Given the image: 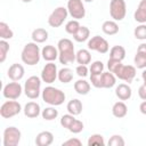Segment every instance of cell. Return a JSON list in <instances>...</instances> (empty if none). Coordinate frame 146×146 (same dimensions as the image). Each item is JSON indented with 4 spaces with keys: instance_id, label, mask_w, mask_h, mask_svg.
Listing matches in <instances>:
<instances>
[{
    "instance_id": "1",
    "label": "cell",
    "mask_w": 146,
    "mask_h": 146,
    "mask_svg": "<svg viewBox=\"0 0 146 146\" xmlns=\"http://www.w3.org/2000/svg\"><path fill=\"white\" fill-rule=\"evenodd\" d=\"M57 49H58V60L63 65L71 64L75 60L76 52L74 51V44L72 40L67 38H63L58 41L57 43Z\"/></svg>"
},
{
    "instance_id": "2",
    "label": "cell",
    "mask_w": 146,
    "mask_h": 146,
    "mask_svg": "<svg viewBox=\"0 0 146 146\" xmlns=\"http://www.w3.org/2000/svg\"><path fill=\"white\" fill-rule=\"evenodd\" d=\"M21 58L22 62L29 66H33L36 65L40 62L41 58V51L40 48L38 46V43L35 42H27L21 54Z\"/></svg>"
},
{
    "instance_id": "3",
    "label": "cell",
    "mask_w": 146,
    "mask_h": 146,
    "mask_svg": "<svg viewBox=\"0 0 146 146\" xmlns=\"http://www.w3.org/2000/svg\"><path fill=\"white\" fill-rule=\"evenodd\" d=\"M41 96H42V100L46 104H49L51 106H59L64 103L66 96L64 94V91H62L58 88L48 86L46 87L42 91H41Z\"/></svg>"
},
{
    "instance_id": "4",
    "label": "cell",
    "mask_w": 146,
    "mask_h": 146,
    "mask_svg": "<svg viewBox=\"0 0 146 146\" xmlns=\"http://www.w3.org/2000/svg\"><path fill=\"white\" fill-rule=\"evenodd\" d=\"M41 92V79L36 75L27 78L24 84V94L30 99H36Z\"/></svg>"
},
{
    "instance_id": "5",
    "label": "cell",
    "mask_w": 146,
    "mask_h": 146,
    "mask_svg": "<svg viewBox=\"0 0 146 146\" xmlns=\"http://www.w3.org/2000/svg\"><path fill=\"white\" fill-rule=\"evenodd\" d=\"M22 111V106L18 102L14 100V99H9L6 100L1 107H0V115L3 119H10L16 116L17 114H19Z\"/></svg>"
},
{
    "instance_id": "6",
    "label": "cell",
    "mask_w": 146,
    "mask_h": 146,
    "mask_svg": "<svg viewBox=\"0 0 146 146\" xmlns=\"http://www.w3.org/2000/svg\"><path fill=\"white\" fill-rule=\"evenodd\" d=\"M22 132L16 127H7L3 130V146H17L21 141Z\"/></svg>"
},
{
    "instance_id": "7",
    "label": "cell",
    "mask_w": 146,
    "mask_h": 146,
    "mask_svg": "<svg viewBox=\"0 0 146 146\" xmlns=\"http://www.w3.org/2000/svg\"><path fill=\"white\" fill-rule=\"evenodd\" d=\"M127 14V3L124 0H111L110 15L113 21H122Z\"/></svg>"
},
{
    "instance_id": "8",
    "label": "cell",
    "mask_w": 146,
    "mask_h": 146,
    "mask_svg": "<svg viewBox=\"0 0 146 146\" xmlns=\"http://www.w3.org/2000/svg\"><path fill=\"white\" fill-rule=\"evenodd\" d=\"M68 16L67 8L65 7H57L48 17V24L51 27H59L66 21Z\"/></svg>"
},
{
    "instance_id": "9",
    "label": "cell",
    "mask_w": 146,
    "mask_h": 146,
    "mask_svg": "<svg viewBox=\"0 0 146 146\" xmlns=\"http://www.w3.org/2000/svg\"><path fill=\"white\" fill-rule=\"evenodd\" d=\"M67 11L73 19H81L86 16V8L82 0H68L67 1Z\"/></svg>"
},
{
    "instance_id": "10",
    "label": "cell",
    "mask_w": 146,
    "mask_h": 146,
    "mask_svg": "<svg viewBox=\"0 0 146 146\" xmlns=\"http://www.w3.org/2000/svg\"><path fill=\"white\" fill-rule=\"evenodd\" d=\"M87 46L89 50H94L99 54H106L110 50V44L107 40L99 35H95L91 39H89Z\"/></svg>"
},
{
    "instance_id": "11",
    "label": "cell",
    "mask_w": 146,
    "mask_h": 146,
    "mask_svg": "<svg viewBox=\"0 0 146 146\" xmlns=\"http://www.w3.org/2000/svg\"><path fill=\"white\" fill-rule=\"evenodd\" d=\"M24 91V89L22 88L21 83L18 81H13V82H9L7 83L3 89H2V95L5 98L7 99H18L22 95V92Z\"/></svg>"
},
{
    "instance_id": "12",
    "label": "cell",
    "mask_w": 146,
    "mask_h": 146,
    "mask_svg": "<svg viewBox=\"0 0 146 146\" xmlns=\"http://www.w3.org/2000/svg\"><path fill=\"white\" fill-rule=\"evenodd\" d=\"M115 76L124 82H132V80L136 76V66L132 65H123L121 64L119 66V68L115 71Z\"/></svg>"
},
{
    "instance_id": "13",
    "label": "cell",
    "mask_w": 146,
    "mask_h": 146,
    "mask_svg": "<svg viewBox=\"0 0 146 146\" xmlns=\"http://www.w3.org/2000/svg\"><path fill=\"white\" fill-rule=\"evenodd\" d=\"M57 78H58V71L56 64L52 62H48L41 71V80L48 84H51L52 82H55Z\"/></svg>"
},
{
    "instance_id": "14",
    "label": "cell",
    "mask_w": 146,
    "mask_h": 146,
    "mask_svg": "<svg viewBox=\"0 0 146 146\" xmlns=\"http://www.w3.org/2000/svg\"><path fill=\"white\" fill-rule=\"evenodd\" d=\"M136 68H146V43H140L137 48V52L133 57Z\"/></svg>"
},
{
    "instance_id": "15",
    "label": "cell",
    "mask_w": 146,
    "mask_h": 146,
    "mask_svg": "<svg viewBox=\"0 0 146 146\" xmlns=\"http://www.w3.org/2000/svg\"><path fill=\"white\" fill-rule=\"evenodd\" d=\"M25 74V70L23 67V65L18 64V63H15V64H11L8 68V72H7V75L8 78L11 80V81H19L23 79Z\"/></svg>"
},
{
    "instance_id": "16",
    "label": "cell",
    "mask_w": 146,
    "mask_h": 146,
    "mask_svg": "<svg viewBox=\"0 0 146 146\" xmlns=\"http://www.w3.org/2000/svg\"><path fill=\"white\" fill-rule=\"evenodd\" d=\"M23 112H24L25 116H27L30 119H34V117H38L41 114V107L35 102H29V103L25 104V106L23 108Z\"/></svg>"
},
{
    "instance_id": "17",
    "label": "cell",
    "mask_w": 146,
    "mask_h": 146,
    "mask_svg": "<svg viewBox=\"0 0 146 146\" xmlns=\"http://www.w3.org/2000/svg\"><path fill=\"white\" fill-rule=\"evenodd\" d=\"M58 49L55 48L52 44H48L44 46L41 50V57L46 60V62H54L58 58Z\"/></svg>"
},
{
    "instance_id": "18",
    "label": "cell",
    "mask_w": 146,
    "mask_h": 146,
    "mask_svg": "<svg viewBox=\"0 0 146 146\" xmlns=\"http://www.w3.org/2000/svg\"><path fill=\"white\" fill-rule=\"evenodd\" d=\"M131 95H132V90L130 86L127 83H120L115 88V96L120 100H128L131 98Z\"/></svg>"
},
{
    "instance_id": "19",
    "label": "cell",
    "mask_w": 146,
    "mask_h": 146,
    "mask_svg": "<svg viewBox=\"0 0 146 146\" xmlns=\"http://www.w3.org/2000/svg\"><path fill=\"white\" fill-rule=\"evenodd\" d=\"M54 141V135L50 131H41L35 137L36 146H49Z\"/></svg>"
},
{
    "instance_id": "20",
    "label": "cell",
    "mask_w": 146,
    "mask_h": 146,
    "mask_svg": "<svg viewBox=\"0 0 146 146\" xmlns=\"http://www.w3.org/2000/svg\"><path fill=\"white\" fill-rule=\"evenodd\" d=\"M100 81H102V88L110 89L113 88L116 83V76L112 72H103L100 74Z\"/></svg>"
},
{
    "instance_id": "21",
    "label": "cell",
    "mask_w": 146,
    "mask_h": 146,
    "mask_svg": "<svg viewBox=\"0 0 146 146\" xmlns=\"http://www.w3.org/2000/svg\"><path fill=\"white\" fill-rule=\"evenodd\" d=\"M133 18L136 22H138L140 24L146 23V0H140V2L138 3V7L133 14Z\"/></svg>"
},
{
    "instance_id": "22",
    "label": "cell",
    "mask_w": 146,
    "mask_h": 146,
    "mask_svg": "<svg viewBox=\"0 0 146 146\" xmlns=\"http://www.w3.org/2000/svg\"><path fill=\"white\" fill-rule=\"evenodd\" d=\"M82 108H83L82 103H81V100L78 99V98H73V99H71V100L67 103V105H66V110H67V112H68L70 114L74 115V116L80 115L81 112H82Z\"/></svg>"
},
{
    "instance_id": "23",
    "label": "cell",
    "mask_w": 146,
    "mask_h": 146,
    "mask_svg": "<svg viewBox=\"0 0 146 146\" xmlns=\"http://www.w3.org/2000/svg\"><path fill=\"white\" fill-rule=\"evenodd\" d=\"M31 38H32L33 42H35V43H43L48 40V31L42 27H38V29L33 30Z\"/></svg>"
},
{
    "instance_id": "24",
    "label": "cell",
    "mask_w": 146,
    "mask_h": 146,
    "mask_svg": "<svg viewBox=\"0 0 146 146\" xmlns=\"http://www.w3.org/2000/svg\"><path fill=\"white\" fill-rule=\"evenodd\" d=\"M75 60L79 65H88L91 63V54L88 49H80L76 52Z\"/></svg>"
},
{
    "instance_id": "25",
    "label": "cell",
    "mask_w": 146,
    "mask_h": 146,
    "mask_svg": "<svg viewBox=\"0 0 146 146\" xmlns=\"http://www.w3.org/2000/svg\"><path fill=\"white\" fill-rule=\"evenodd\" d=\"M74 90L76 94H79L81 96H86L90 91V83L88 81H86L84 79H80L74 82Z\"/></svg>"
},
{
    "instance_id": "26",
    "label": "cell",
    "mask_w": 146,
    "mask_h": 146,
    "mask_svg": "<svg viewBox=\"0 0 146 146\" xmlns=\"http://www.w3.org/2000/svg\"><path fill=\"white\" fill-rule=\"evenodd\" d=\"M127 113H128V106L123 102H116L112 107V114L117 119L124 117Z\"/></svg>"
},
{
    "instance_id": "27",
    "label": "cell",
    "mask_w": 146,
    "mask_h": 146,
    "mask_svg": "<svg viewBox=\"0 0 146 146\" xmlns=\"http://www.w3.org/2000/svg\"><path fill=\"white\" fill-rule=\"evenodd\" d=\"M102 31L106 35H114L119 32V25L116 21H105L102 25Z\"/></svg>"
},
{
    "instance_id": "28",
    "label": "cell",
    "mask_w": 146,
    "mask_h": 146,
    "mask_svg": "<svg viewBox=\"0 0 146 146\" xmlns=\"http://www.w3.org/2000/svg\"><path fill=\"white\" fill-rule=\"evenodd\" d=\"M110 58L117 59V60H123L125 58V49L122 46H113L110 50Z\"/></svg>"
},
{
    "instance_id": "29",
    "label": "cell",
    "mask_w": 146,
    "mask_h": 146,
    "mask_svg": "<svg viewBox=\"0 0 146 146\" xmlns=\"http://www.w3.org/2000/svg\"><path fill=\"white\" fill-rule=\"evenodd\" d=\"M62 83H68L73 80V71L68 67H63L58 71V78Z\"/></svg>"
},
{
    "instance_id": "30",
    "label": "cell",
    "mask_w": 146,
    "mask_h": 146,
    "mask_svg": "<svg viewBox=\"0 0 146 146\" xmlns=\"http://www.w3.org/2000/svg\"><path fill=\"white\" fill-rule=\"evenodd\" d=\"M89 36H90V30L87 26H80L78 32L73 35V38L76 42H84L89 39Z\"/></svg>"
},
{
    "instance_id": "31",
    "label": "cell",
    "mask_w": 146,
    "mask_h": 146,
    "mask_svg": "<svg viewBox=\"0 0 146 146\" xmlns=\"http://www.w3.org/2000/svg\"><path fill=\"white\" fill-rule=\"evenodd\" d=\"M41 116L46 121H52V120H55L58 116V111L55 108V106H51L50 105L49 107H46V108L42 110Z\"/></svg>"
},
{
    "instance_id": "32",
    "label": "cell",
    "mask_w": 146,
    "mask_h": 146,
    "mask_svg": "<svg viewBox=\"0 0 146 146\" xmlns=\"http://www.w3.org/2000/svg\"><path fill=\"white\" fill-rule=\"evenodd\" d=\"M13 36H14V32L9 27V25L5 22H0V38L3 40H9Z\"/></svg>"
},
{
    "instance_id": "33",
    "label": "cell",
    "mask_w": 146,
    "mask_h": 146,
    "mask_svg": "<svg viewBox=\"0 0 146 146\" xmlns=\"http://www.w3.org/2000/svg\"><path fill=\"white\" fill-rule=\"evenodd\" d=\"M80 23H79V21L78 19H71V21H68L67 23H66V25H65V31L68 33V34H72V35H74L76 32H78V30L80 29Z\"/></svg>"
},
{
    "instance_id": "34",
    "label": "cell",
    "mask_w": 146,
    "mask_h": 146,
    "mask_svg": "<svg viewBox=\"0 0 146 146\" xmlns=\"http://www.w3.org/2000/svg\"><path fill=\"white\" fill-rule=\"evenodd\" d=\"M88 146H95V145H99V146H104L105 145V140H104V137L99 133H94L91 135L89 138H88V141H87Z\"/></svg>"
},
{
    "instance_id": "35",
    "label": "cell",
    "mask_w": 146,
    "mask_h": 146,
    "mask_svg": "<svg viewBox=\"0 0 146 146\" xmlns=\"http://www.w3.org/2000/svg\"><path fill=\"white\" fill-rule=\"evenodd\" d=\"M9 49H10V47H9V43L7 42V40L1 39L0 40V63H3L6 60Z\"/></svg>"
},
{
    "instance_id": "36",
    "label": "cell",
    "mask_w": 146,
    "mask_h": 146,
    "mask_svg": "<svg viewBox=\"0 0 146 146\" xmlns=\"http://www.w3.org/2000/svg\"><path fill=\"white\" fill-rule=\"evenodd\" d=\"M133 35L137 40H146V24H140L133 30Z\"/></svg>"
},
{
    "instance_id": "37",
    "label": "cell",
    "mask_w": 146,
    "mask_h": 146,
    "mask_svg": "<svg viewBox=\"0 0 146 146\" xmlns=\"http://www.w3.org/2000/svg\"><path fill=\"white\" fill-rule=\"evenodd\" d=\"M89 71L91 74H102L104 72V63L102 60H95L91 63Z\"/></svg>"
},
{
    "instance_id": "38",
    "label": "cell",
    "mask_w": 146,
    "mask_h": 146,
    "mask_svg": "<svg viewBox=\"0 0 146 146\" xmlns=\"http://www.w3.org/2000/svg\"><path fill=\"white\" fill-rule=\"evenodd\" d=\"M74 120H75V117H74V115H72V114H64L62 117H60V125L63 127V128H65V129H67L68 130V128L71 127V124L74 122Z\"/></svg>"
},
{
    "instance_id": "39",
    "label": "cell",
    "mask_w": 146,
    "mask_h": 146,
    "mask_svg": "<svg viewBox=\"0 0 146 146\" xmlns=\"http://www.w3.org/2000/svg\"><path fill=\"white\" fill-rule=\"evenodd\" d=\"M83 129H84L83 122L80 121V120H78V119H75L74 122H73V123L71 124V127L68 128V130H70L72 133H80Z\"/></svg>"
},
{
    "instance_id": "40",
    "label": "cell",
    "mask_w": 146,
    "mask_h": 146,
    "mask_svg": "<svg viewBox=\"0 0 146 146\" xmlns=\"http://www.w3.org/2000/svg\"><path fill=\"white\" fill-rule=\"evenodd\" d=\"M110 146H124L125 141L123 139L122 136L120 135H113L110 139H108V143H107Z\"/></svg>"
},
{
    "instance_id": "41",
    "label": "cell",
    "mask_w": 146,
    "mask_h": 146,
    "mask_svg": "<svg viewBox=\"0 0 146 146\" xmlns=\"http://www.w3.org/2000/svg\"><path fill=\"white\" fill-rule=\"evenodd\" d=\"M122 64L121 60H117V59H113V58H110L107 60V68L110 72L112 73H115V71L119 68V66Z\"/></svg>"
},
{
    "instance_id": "42",
    "label": "cell",
    "mask_w": 146,
    "mask_h": 146,
    "mask_svg": "<svg viewBox=\"0 0 146 146\" xmlns=\"http://www.w3.org/2000/svg\"><path fill=\"white\" fill-rule=\"evenodd\" d=\"M89 68L87 67V65H78L75 67V73L80 76V78H86L88 75Z\"/></svg>"
},
{
    "instance_id": "43",
    "label": "cell",
    "mask_w": 146,
    "mask_h": 146,
    "mask_svg": "<svg viewBox=\"0 0 146 146\" xmlns=\"http://www.w3.org/2000/svg\"><path fill=\"white\" fill-rule=\"evenodd\" d=\"M90 82L95 88H102L100 74H90Z\"/></svg>"
},
{
    "instance_id": "44",
    "label": "cell",
    "mask_w": 146,
    "mask_h": 146,
    "mask_svg": "<svg viewBox=\"0 0 146 146\" xmlns=\"http://www.w3.org/2000/svg\"><path fill=\"white\" fill-rule=\"evenodd\" d=\"M62 145H63V146H81L82 143H81V140L78 139V138H70V139L63 141Z\"/></svg>"
},
{
    "instance_id": "45",
    "label": "cell",
    "mask_w": 146,
    "mask_h": 146,
    "mask_svg": "<svg viewBox=\"0 0 146 146\" xmlns=\"http://www.w3.org/2000/svg\"><path fill=\"white\" fill-rule=\"evenodd\" d=\"M138 96H139L140 99L146 100V86L145 84H141L138 88Z\"/></svg>"
},
{
    "instance_id": "46",
    "label": "cell",
    "mask_w": 146,
    "mask_h": 146,
    "mask_svg": "<svg viewBox=\"0 0 146 146\" xmlns=\"http://www.w3.org/2000/svg\"><path fill=\"white\" fill-rule=\"evenodd\" d=\"M139 111H140L141 114L146 115V100H144V102L140 103V105H139Z\"/></svg>"
},
{
    "instance_id": "47",
    "label": "cell",
    "mask_w": 146,
    "mask_h": 146,
    "mask_svg": "<svg viewBox=\"0 0 146 146\" xmlns=\"http://www.w3.org/2000/svg\"><path fill=\"white\" fill-rule=\"evenodd\" d=\"M141 78H143V84H145L146 86V70H144L143 71V73H141Z\"/></svg>"
},
{
    "instance_id": "48",
    "label": "cell",
    "mask_w": 146,
    "mask_h": 146,
    "mask_svg": "<svg viewBox=\"0 0 146 146\" xmlns=\"http://www.w3.org/2000/svg\"><path fill=\"white\" fill-rule=\"evenodd\" d=\"M22 1H23V2H25V3H29V2H31L32 0H22Z\"/></svg>"
},
{
    "instance_id": "49",
    "label": "cell",
    "mask_w": 146,
    "mask_h": 146,
    "mask_svg": "<svg viewBox=\"0 0 146 146\" xmlns=\"http://www.w3.org/2000/svg\"><path fill=\"white\" fill-rule=\"evenodd\" d=\"M83 1H86V2H92L94 0H83Z\"/></svg>"
}]
</instances>
